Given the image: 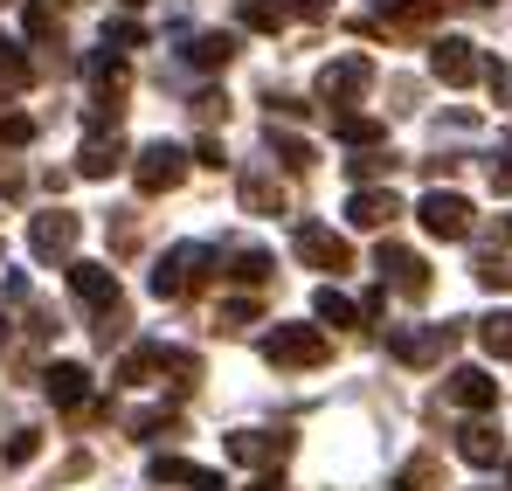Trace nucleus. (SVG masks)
<instances>
[{"label":"nucleus","mask_w":512,"mask_h":491,"mask_svg":"<svg viewBox=\"0 0 512 491\" xmlns=\"http://www.w3.org/2000/svg\"><path fill=\"white\" fill-rule=\"evenodd\" d=\"M35 450H42L35 429H14V436H7V464H35Z\"/></svg>","instance_id":"32"},{"label":"nucleus","mask_w":512,"mask_h":491,"mask_svg":"<svg viewBox=\"0 0 512 491\" xmlns=\"http://www.w3.org/2000/svg\"><path fill=\"white\" fill-rule=\"evenodd\" d=\"M146 478H153V485H187V491H229V485H222V471L187 464V457H153V464H146Z\"/></svg>","instance_id":"14"},{"label":"nucleus","mask_w":512,"mask_h":491,"mask_svg":"<svg viewBox=\"0 0 512 491\" xmlns=\"http://www.w3.org/2000/svg\"><path fill=\"white\" fill-rule=\"evenodd\" d=\"M416 222H423L436 243H464L471 229H478V215H471V201L464 194H450V187H429L423 201H416Z\"/></svg>","instance_id":"4"},{"label":"nucleus","mask_w":512,"mask_h":491,"mask_svg":"<svg viewBox=\"0 0 512 491\" xmlns=\"http://www.w3.org/2000/svg\"><path fill=\"white\" fill-rule=\"evenodd\" d=\"M402 215V194L395 187H353V201H346V222L353 229H388Z\"/></svg>","instance_id":"12"},{"label":"nucleus","mask_w":512,"mask_h":491,"mask_svg":"<svg viewBox=\"0 0 512 491\" xmlns=\"http://www.w3.org/2000/svg\"><path fill=\"white\" fill-rule=\"evenodd\" d=\"M215 270H222V249H208V243H173L167 256L153 263V298H187V291H201Z\"/></svg>","instance_id":"1"},{"label":"nucleus","mask_w":512,"mask_h":491,"mask_svg":"<svg viewBox=\"0 0 512 491\" xmlns=\"http://www.w3.org/2000/svg\"><path fill=\"white\" fill-rule=\"evenodd\" d=\"M222 263H229V277H236V284H243V291H263V284H270V270H277V263H270V249H256V243L229 249V256H222Z\"/></svg>","instance_id":"21"},{"label":"nucleus","mask_w":512,"mask_h":491,"mask_svg":"<svg viewBox=\"0 0 512 491\" xmlns=\"http://www.w3.org/2000/svg\"><path fill=\"white\" fill-rule=\"evenodd\" d=\"M374 270H381V284H395L402 298H429V263L416 256V249L381 243V249H374Z\"/></svg>","instance_id":"7"},{"label":"nucleus","mask_w":512,"mask_h":491,"mask_svg":"<svg viewBox=\"0 0 512 491\" xmlns=\"http://www.w3.org/2000/svg\"><path fill=\"white\" fill-rule=\"evenodd\" d=\"M0 111H7V97H0Z\"/></svg>","instance_id":"42"},{"label":"nucleus","mask_w":512,"mask_h":491,"mask_svg":"<svg viewBox=\"0 0 512 491\" xmlns=\"http://www.w3.org/2000/svg\"><path fill=\"white\" fill-rule=\"evenodd\" d=\"M146 374H167V346H153V339L125 346V360H118V381H146Z\"/></svg>","instance_id":"23"},{"label":"nucleus","mask_w":512,"mask_h":491,"mask_svg":"<svg viewBox=\"0 0 512 491\" xmlns=\"http://www.w3.org/2000/svg\"><path fill=\"white\" fill-rule=\"evenodd\" d=\"M243 208H256V215H277V208H284V194H277L263 173H243Z\"/></svg>","instance_id":"27"},{"label":"nucleus","mask_w":512,"mask_h":491,"mask_svg":"<svg viewBox=\"0 0 512 491\" xmlns=\"http://www.w3.org/2000/svg\"><path fill=\"white\" fill-rule=\"evenodd\" d=\"M457 346V326H423V332H388V353L402 360V367H429V360H443Z\"/></svg>","instance_id":"10"},{"label":"nucleus","mask_w":512,"mask_h":491,"mask_svg":"<svg viewBox=\"0 0 512 491\" xmlns=\"http://www.w3.org/2000/svg\"><path fill=\"white\" fill-rule=\"evenodd\" d=\"M326 353H333L326 326H284L277 319V326L263 332V360L270 367H326Z\"/></svg>","instance_id":"3"},{"label":"nucleus","mask_w":512,"mask_h":491,"mask_svg":"<svg viewBox=\"0 0 512 491\" xmlns=\"http://www.w3.org/2000/svg\"><path fill=\"white\" fill-rule=\"evenodd\" d=\"M388 153H381V146H374V153H353V160H346V173H353V187H367V180H374V173H388Z\"/></svg>","instance_id":"30"},{"label":"nucleus","mask_w":512,"mask_h":491,"mask_svg":"<svg viewBox=\"0 0 512 491\" xmlns=\"http://www.w3.org/2000/svg\"><path fill=\"white\" fill-rule=\"evenodd\" d=\"M270 153L291 166V173H312V160H319V153H312V146H305L298 132H277V125H270Z\"/></svg>","instance_id":"26"},{"label":"nucleus","mask_w":512,"mask_h":491,"mask_svg":"<svg viewBox=\"0 0 512 491\" xmlns=\"http://www.w3.org/2000/svg\"><path fill=\"white\" fill-rule=\"evenodd\" d=\"M160 429H173V415H167V409H146V415H132V436H139V443H153Z\"/></svg>","instance_id":"33"},{"label":"nucleus","mask_w":512,"mask_h":491,"mask_svg":"<svg viewBox=\"0 0 512 491\" xmlns=\"http://www.w3.org/2000/svg\"><path fill=\"white\" fill-rule=\"evenodd\" d=\"M506 485H512V457H506Z\"/></svg>","instance_id":"39"},{"label":"nucleus","mask_w":512,"mask_h":491,"mask_svg":"<svg viewBox=\"0 0 512 491\" xmlns=\"http://www.w3.org/2000/svg\"><path fill=\"white\" fill-rule=\"evenodd\" d=\"M284 7H291L298 21H326V14H333V0H284Z\"/></svg>","instance_id":"35"},{"label":"nucleus","mask_w":512,"mask_h":491,"mask_svg":"<svg viewBox=\"0 0 512 491\" xmlns=\"http://www.w3.org/2000/svg\"><path fill=\"white\" fill-rule=\"evenodd\" d=\"M0 83H28V49L14 35H0Z\"/></svg>","instance_id":"28"},{"label":"nucleus","mask_w":512,"mask_h":491,"mask_svg":"<svg viewBox=\"0 0 512 491\" xmlns=\"http://www.w3.org/2000/svg\"><path fill=\"white\" fill-rule=\"evenodd\" d=\"M506 236H512V215H506Z\"/></svg>","instance_id":"41"},{"label":"nucleus","mask_w":512,"mask_h":491,"mask_svg":"<svg viewBox=\"0 0 512 491\" xmlns=\"http://www.w3.org/2000/svg\"><path fill=\"white\" fill-rule=\"evenodd\" d=\"M367 83H374V63H367V56H333V63L319 70V97H326V111H346Z\"/></svg>","instance_id":"8"},{"label":"nucleus","mask_w":512,"mask_h":491,"mask_svg":"<svg viewBox=\"0 0 512 491\" xmlns=\"http://www.w3.org/2000/svg\"><path fill=\"white\" fill-rule=\"evenodd\" d=\"M250 319H256L250 298H229V305H222V326H250Z\"/></svg>","instance_id":"36"},{"label":"nucleus","mask_w":512,"mask_h":491,"mask_svg":"<svg viewBox=\"0 0 512 491\" xmlns=\"http://www.w3.org/2000/svg\"><path fill=\"white\" fill-rule=\"evenodd\" d=\"M21 35H28V42H49V35H56V14H49L42 0H28V14H21Z\"/></svg>","instance_id":"29"},{"label":"nucleus","mask_w":512,"mask_h":491,"mask_svg":"<svg viewBox=\"0 0 512 491\" xmlns=\"http://www.w3.org/2000/svg\"><path fill=\"white\" fill-rule=\"evenodd\" d=\"M450 402L471 409V415H485V409H499V381H492L485 367H457V374H450Z\"/></svg>","instance_id":"17"},{"label":"nucleus","mask_w":512,"mask_h":491,"mask_svg":"<svg viewBox=\"0 0 512 491\" xmlns=\"http://www.w3.org/2000/svg\"><path fill=\"white\" fill-rule=\"evenodd\" d=\"M118 166H125V139H118V132H111V139L97 132L84 153H77V173H84V180H111Z\"/></svg>","instance_id":"19"},{"label":"nucleus","mask_w":512,"mask_h":491,"mask_svg":"<svg viewBox=\"0 0 512 491\" xmlns=\"http://www.w3.org/2000/svg\"><path fill=\"white\" fill-rule=\"evenodd\" d=\"M229 457H236V464H256V471H270V464L291 457V436H284V429H277V436H270V429H236V436H229Z\"/></svg>","instance_id":"11"},{"label":"nucleus","mask_w":512,"mask_h":491,"mask_svg":"<svg viewBox=\"0 0 512 491\" xmlns=\"http://www.w3.org/2000/svg\"><path fill=\"white\" fill-rule=\"evenodd\" d=\"M77 236H84V222H77V215H63V208H49V215H35V222H28V249H35L42 263L70 256V249H77Z\"/></svg>","instance_id":"9"},{"label":"nucleus","mask_w":512,"mask_h":491,"mask_svg":"<svg viewBox=\"0 0 512 491\" xmlns=\"http://www.w3.org/2000/svg\"><path fill=\"white\" fill-rule=\"evenodd\" d=\"M291 249H298V263L305 270H353V243H346L340 229H326V222H298V236H291Z\"/></svg>","instance_id":"5"},{"label":"nucleus","mask_w":512,"mask_h":491,"mask_svg":"<svg viewBox=\"0 0 512 491\" xmlns=\"http://www.w3.org/2000/svg\"><path fill=\"white\" fill-rule=\"evenodd\" d=\"M187 70H229L236 63V35H187Z\"/></svg>","instance_id":"20"},{"label":"nucleus","mask_w":512,"mask_h":491,"mask_svg":"<svg viewBox=\"0 0 512 491\" xmlns=\"http://www.w3.org/2000/svg\"><path fill=\"white\" fill-rule=\"evenodd\" d=\"M429 77L450 83V90L478 83V77H485V56H478V42H464V35H443V42H429Z\"/></svg>","instance_id":"6"},{"label":"nucleus","mask_w":512,"mask_h":491,"mask_svg":"<svg viewBox=\"0 0 512 491\" xmlns=\"http://www.w3.org/2000/svg\"><path fill=\"white\" fill-rule=\"evenodd\" d=\"M70 291H77L84 305H97V312H104V305H118V277H111V263H90V256L70 263Z\"/></svg>","instance_id":"16"},{"label":"nucleus","mask_w":512,"mask_h":491,"mask_svg":"<svg viewBox=\"0 0 512 491\" xmlns=\"http://www.w3.org/2000/svg\"><path fill=\"white\" fill-rule=\"evenodd\" d=\"M436 0H381V21H429Z\"/></svg>","instance_id":"31"},{"label":"nucleus","mask_w":512,"mask_h":491,"mask_svg":"<svg viewBox=\"0 0 512 491\" xmlns=\"http://www.w3.org/2000/svg\"><path fill=\"white\" fill-rule=\"evenodd\" d=\"M125 7H146V0H125Z\"/></svg>","instance_id":"40"},{"label":"nucleus","mask_w":512,"mask_h":491,"mask_svg":"<svg viewBox=\"0 0 512 491\" xmlns=\"http://www.w3.org/2000/svg\"><path fill=\"white\" fill-rule=\"evenodd\" d=\"M236 21L256 28V35H277V28L291 21V7H284V0H236Z\"/></svg>","instance_id":"24"},{"label":"nucleus","mask_w":512,"mask_h":491,"mask_svg":"<svg viewBox=\"0 0 512 491\" xmlns=\"http://www.w3.org/2000/svg\"><path fill=\"white\" fill-rule=\"evenodd\" d=\"M478 346H485L492 360H512V312H485V319H478Z\"/></svg>","instance_id":"25"},{"label":"nucleus","mask_w":512,"mask_h":491,"mask_svg":"<svg viewBox=\"0 0 512 491\" xmlns=\"http://www.w3.org/2000/svg\"><path fill=\"white\" fill-rule=\"evenodd\" d=\"M187 166H194V153H187V146L153 139V146H139V160H132V187H139L146 201H160V194H173V187L187 180Z\"/></svg>","instance_id":"2"},{"label":"nucleus","mask_w":512,"mask_h":491,"mask_svg":"<svg viewBox=\"0 0 512 491\" xmlns=\"http://www.w3.org/2000/svg\"><path fill=\"white\" fill-rule=\"evenodd\" d=\"M312 319H319V326H360V305H353L346 291H333V284H319V291H312Z\"/></svg>","instance_id":"22"},{"label":"nucleus","mask_w":512,"mask_h":491,"mask_svg":"<svg viewBox=\"0 0 512 491\" xmlns=\"http://www.w3.org/2000/svg\"><path fill=\"white\" fill-rule=\"evenodd\" d=\"M492 187H499V194H512V139L492 153Z\"/></svg>","instance_id":"34"},{"label":"nucleus","mask_w":512,"mask_h":491,"mask_svg":"<svg viewBox=\"0 0 512 491\" xmlns=\"http://www.w3.org/2000/svg\"><path fill=\"white\" fill-rule=\"evenodd\" d=\"M429 478H436V464H429V457H416V464H409V471H402V491H416V485H429Z\"/></svg>","instance_id":"37"},{"label":"nucleus","mask_w":512,"mask_h":491,"mask_svg":"<svg viewBox=\"0 0 512 491\" xmlns=\"http://www.w3.org/2000/svg\"><path fill=\"white\" fill-rule=\"evenodd\" d=\"M457 457L478 464V471H492V464H506V436H499L492 422H464V429H457Z\"/></svg>","instance_id":"15"},{"label":"nucleus","mask_w":512,"mask_h":491,"mask_svg":"<svg viewBox=\"0 0 512 491\" xmlns=\"http://www.w3.org/2000/svg\"><path fill=\"white\" fill-rule=\"evenodd\" d=\"M250 491H284V485H277V478H263V485H250Z\"/></svg>","instance_id":"38"},{"label":"nucleus","mask_w":512,"mask_h":491,"mask_svg":"<svg viewBox=\"0 0 512 491\" xmlns=\"http://www.w3.org/2000/svg\"><path fill=\"white\" fill-rule=\"evenodd\" d=\"M326 118H333V139H346L353 153H374V146L388 139V125L367 118V111H326Z\"/></svg>","instance_id":"18"},{"label":"nucleus","mask_w":512,"mask_h":491,"mask_svg":"<svg viewBox=\"0 0 512 491\" xmlns=\"http://www.w3.org/2000/svg\"><path fill=\"white\" fill-rule=\"evenodd\" d=\"M42 395H49L56 409H84L90 402V367L84 360H56V367L42 374Z\"/></svg>","instance_id":"13"}]
</instances>
